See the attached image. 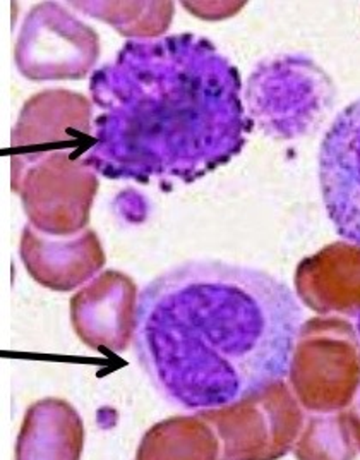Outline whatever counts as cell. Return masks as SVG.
<instances>
[{
	"label": "cell",
	"mask_w": 360,
	"mask_h": 460,
	"mask_svg": "<svg viewBox=\"0 0 360 460\" xmlns=\"http://www.w3.org/2000/svg\"><path fill=\"white\" fill-rule=\"evenodd\" d=\"M303 307L284 280L225 261H188L139 294L134 349L154 388L189 412L285 380Z\"/></svg>",
	"instance_id": "obj_1"
},
{
	"label": "cell",
	"mask_w": 360,
	"mask_h": 460,
	"mask_svg": "<svg viewBox=\"0 0 360 460\" xmlns=\"http://www.w3.org/2000/svg\"><path fill=\"white\" fill-rule=\"evenodd\" d=\"M90 93L100 115L79 162L109 179L190 184L246 145L241 75L194 33L127 41Z\"/></svg>",
	"instance_id": "obj_2"
},
{
	"label": "cell",
	"mask_w": 360,
	"mask_h": 460,
	"mask_svg": "<svg viewBox=\"0 0 360 460\" xmlns=\"http://www.w3.org/2000/svg\"><path fill=\"white\" fill-rule=\"evenodd\" d=\"M288 385L309 412L345 411L360 392L359 332L341 318L307 320L292 352Z\"/></svg>",
	"instance_id": "obj_3"
},
{
	"label": "cell",
	"mask_w": 360,
	"mask_h": 460,
	"mask_svg": "<svg viewBox=\"0 0 360 460\" xmlns=\"http://www.w3.org/2000/svg\"><path fill=\"white\" fill-rule=\"evenodd\" d=\"M220 440V460H280L303 435V405L285 380L227 407L196 412Z\"/></svg>",
	"instance_id": "obj_4"
},
{
	"label": "cell",
	"mask_w": 360,
	"mask_h": 460,
	"mask_svg": "<svg viewBox=\"0 0 360 460\" xmlns=\"http://www.w3.org/2000/svg\"><path fill=\"white\" fill-rule=\"evenodd\" d=\"M20 160V191L22 207L35 229L67 237L83 232L98 190L92 169L64 152H47Z\"/></svg>",
	"instance_id": "obj_5"
},
{
	"label": "cell",
	"mask_w": 360,
	"mask_h": 460,
	"mask_svg": "<svg viewBox=\"0 0 360 460\" xmlns=\"http://www.w3.org/2000/svg\"><path fill=\"white\" fill-rule=\"evenodd\" d=\"M246 96L250 115L265 133L295 137L329 105L331 83L312 60L282 58L250 75Z\"/></svg>",
	"instance_id": "obj_6"
},
{
	"label": "cell",
	"mask_w": 360,
	"mask_h": 460,
	"mask_svg": "<svg viewBox=\"0 0 360 460\" xmlns=\"http://www.w3.org/2000/svg\"><path fill=\"white\" fill-rule=\"evenodd\" d=\"M98 54L95 30L54 2L30 11L16 43L18 69L33 81L83 79Z\"/></svg>",
	"instance_id": "obj_7"
},
{
	"label": "cell",
	"mask_w": 360,
	"mask_h": 460,
	"mask_svg": "<svg viewBox=\"0 0 360 460\" xmlns=\"http://www.w3.org/2000/svg\"><path fill=\"white\" fill-rule=\"evenodd\" d=\"M320 186L337 234L360 246V100L345 107L324 135Z\"/></svg>",
	"instance_id": "obj_8"
},
{
	"label": "cell",
	"mask_w": 360,
	"mask_h": 460,
	"mask_svg": "<svg viewBox=\"0 0 360 460\" xmlns=\"http://www.w3.org/2000/svg\"><path fill=\"white\" fill-rule=\"evenodd\" d=\"M139 296L133 279L109 270L71 299L77 337L95 350L122 354L136 333Z\"/></svg>",
	"instance_id": "obj_9"
},
{
	"label": "cell",
	"mask_w": 360,
	"mask_h": 460,
	"mask_svg": "<svg viewBox=\"0 0 360 460\" xmlns=\"http://www.w3.org/2000/svg\"><path fill=\"white\" fill-rule=\"evenodd\" d=\"M295 294L318 314L360 316V246L341 241L303 260Z\"/></svg>",
	"instance_id": "obj_10"
},
{
	"label": "cell",
	"mask_w": 360,
	"mask_h": 460,
	"mask_svg": "<svg viewBox=\"0 0 360 460\" xmlns=\"http://www.w3.org/2000/svg\"><path fill=\"white\" fill-rule=\"evenodd\" d=\"M20 252L28 273L40 286L60 292L83 286L105 265V252L93 230L50 239L28 226L22 230Z\"/></svg>",
	"instance_id": "obj_11"
},
{
	"label": "cell",
	"mask_w": 360,
	"mask_h": 460,
	"mask_svg": "<svg viewBox=\"0 0 360 460\" xmlns=\"http://www.w3.org/2000/svg\"><path fill=\"white\" fill-rule=\"evenodd\" d=\"M84 437V422L71 403L43 399L24 414L16 460H81Z\"/></svg>",
	"instance_id": "obj_12"
},
{
	"label": "cell",
	"mask_w": 360,
	"mask_h": 460,
	"mask_svg": "<svg viewBox=\"0 0 360 460\" xmlns=\"http://www.w3.org/2000/svg\"><path fill=\"white\" fill-rule=\"evenodd\" d=\"M92 105L83 95L50 90L28 100L13 133V146L75 139L90 131Z\"/></svg>",
	"instance_id": "obj_13"
},
{
	"label": "cell",
	"mask_w": 360,
	"mask_h": 460,
	"mask_svg": "<svg viewBox=\"0 0 360 460\" xmlns=\"http://www.w3.org/2000/svg\"><path fill=\"white\" fill-rule=\"evenodd\" d=\"M220 440L209 422L175 416L152 426L137 447L136 460H220Z\"/></svg>",
	"instance_id": "obj_14"
},
{
	"label": "cell",
	"mask_w": 360,
	"mask_h": 460,
	"mask_svg": "<svg viewBox=\"0 0 360 460\" xmlns=\"http://www.w3.org/2000/svg\"><path fill=\"white\" fill-rule=\"evenodd\" d=\"M71 5L112 24L124 37L163 33L173 16L171 2H73Z\"/></svg>",
	"instance_id": "obj_15"
},
{
	"label": "cell",
	"mask_w": 360,
	"mask_h": 460,
	"mask_svg": "<svg viewBox=\"0 0 360 460\" xmlns=\"http://www.w3.org/2000/svg\"><path fill=\"white\" fill-rule=\"evenodd\" d=\"M294 450L297 460H354L359 448L340 411L309 418Z\"/></svg>",
	"instance_id": "obj_16"
},
{
	"label": "cell",
	"mask_w": 360,
	"mask_h": 460,
	"mask_svg": "<svg viewBox=\"0 0 360 460\" xmlns=\"http://www.w3.org/2000/svg\"><path fill=\"white\" fill-rule=\"evenodd\" d=\"M343 416H345V421L348 426V431L352 435V440L360 450V392L354 399V402L343 411Z\"/></svg>",
	"instance_id": "obj_17"
},
{
	"label": "cell",
	"mask_w": 360,
	"mask_h": 460,
	"mask_svg": "<svg viewBox=\"0 0 360 460\" xmlns=\"http://www.w3.org/2000/svg\"><path fill=\"white\" fill-rule=\"evenodd\" d=\"M357 332H359V335H360V316H359V318H357Z\"/></svg>",
	"instance_id": "obj_18"
}]
</instances>
